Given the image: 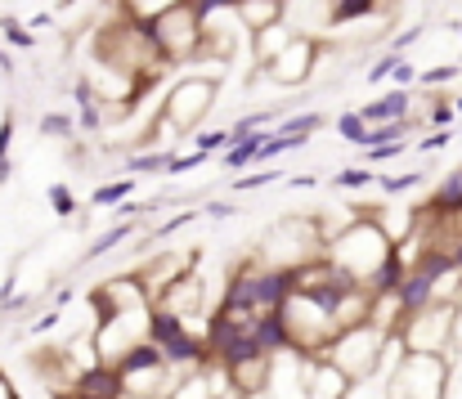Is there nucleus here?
Returning a JSON list of instances; mask_svg holds the SVG:
<instances>
[{"label":"nucleus","instance_id":"obj_9","mask_svg":"<svg viewBox=\"0 0 462 399\" xmlns=\"http://www.w3.org/2000/svg\"><path fill=\"white\" fill-rule=\"evenodd\" d=\"M427 216H431V220L462 216V171H449V175L440 180V189H436L431 202H427Z\"/></svg>","mask_w":462,"mask_h":399},{"label":"nucleus","instance_id":"obj_10","mask_svg":"<svg viewBox=\"0 0 462 399\" xmlns=\"http://www.w3.org/2000/svg\"><path fill=\"white\" fill-rule=\"evenodd\" d=\"M373 14H377V0H332L328 5L332 27H346V23H359V18H373Z\"/></svg>","mask_w":462,"mask_h":399},{"label":"nucleus","instance_id":"obj_23","mask_svg":"<svg viewBox=\"0 0 462 399\" xmlns=\"http://www.w3.org/2000/svg\"><path fill=\"white\" fill-rule=\"evenodd\" d=\"M279 180V171H256V175H238L234 180V193H252V189H265V184H274Z\"/></svg>","mask_w":462,"mask_h":399},{"label":"nucleus","instance_id":"obj_31","mask_svg":"<svg viewBox=\"0 0 462 399\" xmlns=\"http://www.w3.org/2000/svg\"><path fill=\"white\" fill-rule=\"evenodd\" d=\"M341 399H391V395H382V391H373V382L364 377V382H350V386L341 391Z\"/></svg>","mask_w":462,"mask_h":399},{"label":"nucleus","instance_id":"obj_4","mask_svg":"<svg viewBox=\"0 0 462 399\" xmlns=\"http://www.w3.org/2000/svg\"><path fill=\"white\" fill-rule=\"evenodd\" d=\"M314 59H319V45H314L310 36H292V41L265 63V72H270L279 86H301V81H310V72H314Z\"/></svg>","mask_w":462,"mask_h":399},{"label":"nucleus","instance_id":"obj_32","mask_svg":"<svg viewBox=\"0 0 462 399\" xmlns=\"http://www.w3.org/2000/svg\"><path fill=\"white\" fill-rule=\"evenodd\" d=\"M422 36H427V27H409V32H400V36H395V41H391V50H395V54H400V50H409V45H418V41H422Z\"/></svg>","mask_w":462,"mask_h":399},{"label":"nucleus","instance_id":"obj_33","mask_svg":"<svg viewBox=\"0 0 462 399\" xmlns=\"http://www.w3.org/2000/svg\"><path fill=\"white\" fill-rule=\"evenodd\" d=\"M9 144H14V113L0 117V157H9Z\"/></svg>","mask_w":462,"mask_h":399},{"label":"nucleus","instance_id":"obj_7","mask_svg":"<svg viewBox=\"0 0 462 399\" xmlns=\"http://www.w3.org/2000/svg\"><path fill=\"white\" fill-rule=\"evenodd\" d=\"M359 117H364L368 126H377V122H400V117H413V95H409L404 86H395V90H386L382 99L364 104V108H359Z\"/></svg>","mask_w":462,"mask_h":399},{"label":"nucleus","instance_id":"obj_39","mask_svg":"<svg viewBox=\"0 0 462 399\" xmlns=\"http://www.w3.org/2000/svg\"><path fill=\"white\" fill-rule=\"evenodd\" d=\"M449 256H454V269H462V238L454 243V247H449Z\"/></svg>","mask_w":462,"mask_h":399},{"label":"nucleus","instance_id":"obj_19","mask_svg":"<svg viewBox=\"0 0 462 399\" xmlns=\"http://www.w3.org/2000/svg\"><path fill=\"white\" fill-rule=\"evenodd\" d=\"M72 131H77V122L68 113H45L41 117V135H50V139H72Z\"/></svg>","mask_w":462,"mask_h":399},{"label":"nucleus","instance_id":"obj_12","mask_svg":"<svg viewBox=\"0 0 462 399\" xmlns=\"http://www.w3.org/2000/svg\"><path fill=\"white\" fill-rule=\"evenodd\" d=\"M131 234H135V225H131V220H117V225H113V229H108L104 238H95V243L86 247V261H99V256L117 252V247H122V243H126Z\"/></svg>","mask_w":462,"mask_h":399},{"label":"nucleus","instance_id":"obj_6","mask_svg":"<svg viewBox=\"0 0 462 399\" xmlns=\"http://www.w3.org/2000/svg\"><path fill=\"white\" fill-rule=\"evenodd\" d=\"M404 274H409V265H404V252H400V247H391V252L377 261V269L364 278V287H368L377 301H386V296H395V292H400Z\"/></svg>","mask_w":462,"mask_h":399},{"label":"nucleus","instance_id":"obj_17","mask_svg":"<svg viewBox=\"0 0 462 399\" xmlns=\"http://www.w3.org/2000/svg\"><path fill=\"white\" fill-rule=\"evenodd\" d=\"M50 211L59 216V220H68V216H77V198H72V189L68 184H50Z\"/></svg>","mask_w":462,"mask_h":399},{"label":"nucleus","instance_id":"obj_36","mask_svg":"<svg viewBox=\"0 0 462 399\" xmlns=\"http://www.w3.org/2000/svg\"><path fill=\"white\" fill-rule=\"evenodd\" d=\"M59 319H63V314H59V310H50V314H41V319L32 323V332H50V328H54Z\"/></svg>","mask_w":462,"mask_h":399},{"label":"nucleus","instance_id":"obj_30","mask_svg":"<svg viewBox=\"0 0 462 399\" xmlns=\"http://www.w3.org/2000/svg\"><path fill=\"white\" fill-rule=\"evenodd\" d=\"M391 81H395V86H404V90H409V86H413V81H418V68H413V63H409V59H404V54H400V59H395V72H391Z\"/></svg>","mask_w":462,"mask_h":399},{"label":"nucleus","instance_id":"obj_24","mask_svg":"<svg viewBox=\"0 0 462 399\" xmlns=\"http://www.w3.org/2000/svg\"><path fill=\"white\" fill-rule=\"evenodd\" d=\"M225 144H229V131H202V135H193V148H198V153H207V157H211V153H220Z\"/></svg>","mask_w":462,"mask_h":399},{"label":"nucleus","instance_id":"obj_21","mask_svg":"<svg viewBox=\"0 0 462 399\" xmlns=\"http://www.w3.org/2000/svg\"><path fill=\"white\" fill-rule=\"evenodd\" d=\"M323 126V113H297V117H288V122H279V131L283 135H310Z\"/></svg>","mask_w":462,"mask_h":399},{"label":"nucleus","instance_id":"obj_22","mask_svg":"<svg viewBox=\"0 0 462 399\" xmlns=\"http://www.w3.org/2000/svg\"><path fill=\"white\" fill-rule=\"evenodd\" d=\"M404 148H409V139H386V144L364 148V157H368V162H391V157H400Z\"/></svg>","mask_w":462,"mask_h":399},{"label":"nucleus","instance_id":"obj_5","mask_svg":"<svg viewBox=\"0 0 462 399\" xmlns=\"http://www.w3.org/2000/svg\"><path fill=\"white\" fill-rule=\"evenodd\" d=\"M72 395H95V399H126V377L113 368V364H104V359H95L90 368H81L77 377H72Z\"/></svg>","mask_w":462,"mask_h":399},{"label":"nucleus","instance_id":"obj_38","mask_svg":"<svg viewBox=\"0 0 462 399\" xmlns=\"http://www.w3.org/2000/svg\"><path fill=\"white\" fill-rule=\"evenodd\" d=\"M0 77H14V59H9L5 50H0Z\"/></svg>","mask_w":462,"mask_h":399},{"label":"nucleus","instance_id":"obj_3","mask_svg":"<svg viewBox=\"0 0 462 399\" xmlns=\"http://www.w3.org/2000/svg\"><path fill=\"white\" fill-rule=\"evenodd\" d=\"M395 337L404 341V350H422V355H449L454 337H458V314L449 305H422L418 314L400 319Z\"/></svg>","mask_w":462,"mask_h":399},{"label":"nucleus","instance_id":"obj_40","mask_svg":"<svg viewBox=\"0 0 462 399\" xmlns=\"http://www.w3.org/2000/svg\"><path fill=\"white\" fill-rule=\"evenodd\" d=\"M454 113H458V117H462V95H458V99H454Z\"/></svg>","mask_w":462,"mask_h":399},{"label":"nucleus","instance_id":"obj_16","mask_svg":"<svg viewBox=\"0 0 462 399\" xmlns=\"http://www.w3.org/2000/svg\"><path fill=\"white\" fill-rule=\"evenodd\" d=\"M332 184H337V189H364V184H377V171H368V166H346V171L332 175Z\"/></svg>","mask_w":462,"mask_h":399},{"label":"nucleus","instance_id":"obj_15","mask_svg":"<svg viewBox=\"0 0 462 399\" xmlns=\"http://www.w3.org/2000/svg\"><path fill=\"white\" fill-rule=\"evenodd\" d=\"M462 77V63H440V68H427V72H418V81L413 86H422V90H436V86H449V81H458Z\"/></svg>","mask_w":462,"mask_h":399},{"label":"nucleus","instance_id":"obj_41","mask_svg":"<svg viewBox=\"0 0 462 399\" xmlns=\"http://www.w3.org/2000/svg\"><path fill=\"white\" fill-rule=\"evenodd\" d=\"M454 32H458V36H462V23H454Z\"/></svg>","mask_w":462,"mask_h":399},{"label":"nucleus","instance_id":"obj_29","mask_svg":"<svg viewBox=\"0 0 462 399\" xmlns=\"http://www.w3.org/2000/svg\"><path fill=\"white\" fill-rule=\"evenodd\" d=\"M449 139H454L449 126H436L427 139H418V153H440V148H449Z\"/></svg>","mask_w":462,"mask_h":399},{"label":"nucleus","instance_id":"obj_13","mask_svg":"<svg viewBox=\"0 0 462 399\" xmlns=\"http://www.w3.org/2000/svg\"><path fill=\"white\" fill-rule=\"evenodd\" d=\"M126 198H135V180H131V175H126V180H113V184H99L95 198H90V207H117V202H126Z\"/></svg>","mask_w":462,"mask_h":399},{"label":"nucleus","instance_id":"obj_37","mask_svg":"<svg viewBox=\"0 0 462 399\" xmlns=\"http://www.w3.org/2000/svg\"><path fill=\"white\" fill-rule=\"evenodd\" d=\"M292 189H319V175H297Z\"/></svg>","mask_w":462,"mask_h":399},{"label":"nucleus","instance_id":"obj_14","mask_svg":"<svg viewBox=\"0 0 462 399\" xmlns=\"http://www.w3.org/2000/svg\"><path fill=\"white\" fill-rule=\"evenodd\" d=\"M0 32H5V41L14 45V50H36V32L27 27V23H18V18H0Z\"/></svg>","mask_w":462,"mask_h":399},{"label":"nucleus","instance_id":"obj_2","mask_svg":"<svg viewBox=\"0 0 462 399\" xmlns=\"http://www.w3.org/2000/svg\"><path fill=\"white\" fill-rule=\"evenodd\" d=\"M149 27H153L157 54H162L171 68H175V63H189V59H198V54H202V18L193 14V5H189V0L166 5L162 14L149 18Z\"/></svg>","mask_w":462,"mask_h":399},{"label":"nucleus","instance_id":"obj_35","mask_svg":"<svg viewBox=\"0 0 462 399\" xmlns=\"http://www.w3.org/2000/svg\"><path fill=\"white\" fill-rule=\"evenodd\" d=\"M189 220H193V211H184V216H175V220H166V225H162V234H157V238H171V234H180V229H184V225H189Z\"/></svg>","mask_w":462,"mask_h":399},{"label":"nucleus","instance_id":"obj_20","mask_svg":"<svg viewBox=\"0 0 462 399\" xmlns=\"http://www.w3.org/2000/svg\"><path fill=\"white\" fill-rule=\"evenodd\" d=\"M377 184H382V193H409V189H418L422 184V171H413V175H377Z\"/></svg>","mask_w":462,"mask_h":399},{"label":"nucleus","instance_id":"obj_1","mask_svg":"<svg viewBox=\"0 0 462 399\" xmlns=\"http://www.w3.org/2000/svg\"><path fill=\"white\" fill-rule=\"evenodd\" d=\"M211 104H216V81H207V77H180L171 90H166V104H162V117H157V126L144 135V144H157L162 131H198V122L211 113Z\"/></svg>","mask_w":462,"mask_h":399},{"label":"nucleus","instance_id":"obj_27","mask_svg":"<svg viewBox=\"0 0 462 399\" xmlns=\"http://www.w3.org/2000/svg\"><path fill=\"white\" fill-rule=\"evenodd\" d=\"M422 117H427L431 126H449V122H454L458 113H454V99H445V95H440V104H431V108H427Z\"/></svg>","mask_w":462,"mask_h":399},{"label":"nucleus","instance_id":"obj_25","mask_svg":"<svg viewBox=\"0 0 462 399\" xmlns=\"http://www.w3.org/2000/svg\"><path fill=\"white\" fill-rule=\"evenodd\" d=\"M395 59H400V54H395V50H386V54H382V59H377V63H373V68L364 72V77H368L373 86H382V81H386V77L395 72Z\"/></svg>","mask_w":462,"mask_h":399},{"label":"nucleus","instance_id":"obj_18","mask_svg":"<svg viewBox=\"0 0 462 399\" xmlns=\"http://www.w3.org/2000/svg\"><path fill=\"white\" fill-rule=\"evenodd\" d=\"M337 135H341V139H350L355 148H364V135H368V122H364L359 113H341V117H337Z\"/></svg>","mask_w":462,"mask_h":399},{"label":"nucleus","instance_id":"obj_26","mask_svg":"<svg viewBox=\"0 0 462 399\" xmlns=\"http://www.w3.org/2000/svg\"><path fill=\"white\" fill-rule=\"evenodd\" d=\"M77 108H81V117H77V126H81V131H99V126H104V108H99V99L77 104Z\"/></svg>","mask_w":462,"mask_h":399},{"label":"nucleus","instance_id":"obj_34","mask_svg":"<svg viewBox=\"0 0 462 399\" xmlns=\"http://www.w3.org/2000/svg\"><path fill=\"white\" fill-rule=\"evenodd\" d=\"M202 211H207V216H211V220H229V216H234V211H238V207H229V202H207V207H202Z\"/></svg>","mask_w":462,"mask_h":399},{"label":"nucleus","instance_id":"obj_8","mask_svg":"<svg viewBox=\"0 0 462 399\" xmlns=\"http://www.w3.org/2000/svg\"><path fill=\"white\" fill-rule=\"evenodd\" d=\"M113 368L131 382L135 373H162V368H166V359H162L157 341H131V346L117 355V364H113Z\"/></svg>","mask_w":462,"mask_h":399},{"label":"nucleus","instance_id":"obj_11","mask_svg":"<svg viewBox=\"0 0 462 399\" xmlns=\"http://www.w3.org/2000/svg\"><path fill=\"white\" fill-rule=\"evenodd\" d=\"M171 153H175V148H140V153L126 157V171H135V175H166Z\"/></svg>","mask_w":462,"mask_h":399},{"label":"nucleus","instance_id":"obj_28","mask_svg":"<svg viewBox=\"0 0 462 399\" xmlns=\"http://www.w3.org/2000/svg\"><path fill=\"white\" fill-rule=\"evenodd\" d=\"M202 162H207V153H198V148H193V153H184V157H180V153H171L166 175H184V171H193V166H202Z\"/></svg>","mask_w":462,"mask_h":399}]
</instances>
